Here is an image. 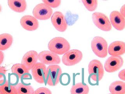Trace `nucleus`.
<instances>
[{
  "mask_svg": "<svg viewBox=\"0 0 125 94\" xmlns=\"http://www.w3.org/2000/svg\"><path fill=\"white\" fill-rule=\"evenodd\" d=\"M18 94H32L34 90L32 86L19 83L15 85Z\"/></svg>",
  "mask_w": 125,
  "mask_h": 94,
  "instance_id": "412c9836",
  "label": "nucleus"
},
{
  "mask_svg": "<svg viewBox=\"0 0 125 94\" xmlns=\"http://www.w3.org/2000/svg\"><path fill=\"white\" fill-rule=\"evenodd\" d=\"M38 60V53L36 51L31 50L27 52L23 55L21 61V64L31 70L34 66Z\"/></svg>",
  "mask_w": 125,
  "mask_h": 94,
  "instance_id": "4468645a",
  "label": "nucleus"
},
{
  "mask_svg": "<svg viewBox=\"0 0 125 94\" xmlns=\"http://www.w3.org/2000/svg\"><path fill=\"white\" fill-rule=\"evenodd\" d=\"M83 57V53L78 49H72L64 54L62 57V61L64 65L71 66L79 64Z\"/></svg>",
  "mask_w": 125,
  "mask_h": 94,
  "instance_id": "423d86ee",
  "label": "nucleus"
},
{
  "mask_svg": "<svg viewBox=\"0 0 125 94\" xmlns=\"http://www.w3.org/2000/svg\"><path fill=\"white\" fill-rule=\"evenodd\" d=\"M7 70L5 67L0 66V79L3 78L4 75L6 73Z\"/></svg>",
  "mask_w": 125,
  "mask_h": 94,
  "instance_id": "a878e982",
  "label": "nucleus"
},
{
  "mask_svg": "<svg viewBox=\"0 0 125 94\" xmlns=\"http://www.w3.org/2000/svg\"><path fill=\"white\" fill-rule=\"evenodd\" d=\"M46 70L45 65L42 63H36L31 69V73L35 81L40 84L45 83Z\"/></svg>",
  "mask_w": 125,
  "mask_h": 94,
  "instance_id": "9b49d317",
  "label": "nucleus"
},
{
  "mask_svg": "<svg viewBox=\"0 0 125 94\" xmlns=\"http://www.w3.org/2000/svg\"><path fill=\"white\" fill-rule=\"evenodd\" d=\"M38 60L40 62L48 65L59 64L61 62L58 55L50 51H43L39 53Z\"/></svg>",
  "mask_w": 125,
  "mask_h": 94,
  "instance_id": "9d476101",
  "label": "nucleus"
},
{
  "mask_svg": "<svg viewBox=\"0 0 125 94\" xmlns=\"http://www.w3.org/2000/svg\"><path fill=\"white\" fill-rule=\"evenodd\" d=\"M2 6H1V5L0 4V13L1 12V11H2Z\"/></svg>",
  "mask_w": 125,
  "mask_h": 94,
  "instance_id": "7c9ffc66",
  "label": "nucleus"
},
{
  "mask_svg": "<svg viewBox=\"0 0 125 94\" xmlns=\"http://www.w3.org/2000/svg\"><path fill=\"white\" fill-rule=\"evenodd\" d=\"M4 59V54L2 51H0V65L3 63Z\"/></svg>",
  "mask_w": 125,
  "mask_h": 94,
  "instance_id": "c85d7f7f",
  "label": "nucleus"
},
{
  "mask_svg": "<svg viewBox=\"0 0 125 94\" xmlns=\"http://www.w3.org/2000/svg\"><path fill=\"white\" fill-rule=\"evenodd\" d=\"M92 19L94 24L101 30L108 32L112 29V26L109 19L104 14L96 12L92 15Z\"/></svg>",
  "mask_w": 125,
  "mask_h": 94,
  "instance_id": "39448f33",
  "label": "nucleus"
},
{
  "mask_svg": "<svg viewBox=\"0 0 125 94\" xmlns=\"http://www.w3.org/2000/svg\"><path fill=\"white\" fill-rule=\"evenodd\" d=\"M52 14V9L43 3L38 4L32 10L33 17L40 21H45L50 19Z\"/></svg>",
  "mask_w": 125,
  "mask_h": 94,
  "instance_id": "0eeeda50",
  "label": "nucleus"
},
{
  "mask_svg": "<svg viewBox=\"0 0 125 94\" xmlns=\"http://www.w3.org/2000/svg\"><path fill=\"white\" fill-rule=\"evenodd\" d=\"M51 21L55 28L60 32H64L67 29V23L62 12H55L51 16Z\"/></svg>",
  "mask_w": 125,
  "mask_h": 94,
  "instance_id": "1a4fd4ad",
  "label": "nucleus"
},
{
  "mask_svg": "<svg viewBox=\"0 0 125 94\" xmlns=\"http://www.w3.org/2000/svg\"><path fill=\"white\" fill-rule=\"evenodd\" d=\"M48 48L50 51L57 55H62L70 50V45L63 37H56L49 41Z\"/></svg>",
  "mask_w": 125,
  "mask_h": 94,
  "instance_id": "f257e3e1",
  "label": "nucleus"
},
{
  "mask_svg": "<svg viewBox=\"0 0 125 94\" xmlns=\"http://www.w3.org/2000/svg\"><path fill=\"white\" fill-rule=\"evenodd\" d=\"M8 5L14 12L21 13L26 10L27 7L25 0H8Z\"/></svg>",
  "mask_w": 125,
  "mask_h": 94,
  "instance_id": "dca6fc26",
  "label": "nucleus"
},
{
  "mask_svg": "<svg viewBox=\"0 0 125 94\" xmlns=\"http://www.w3.org/2000/svg\"><path fill=\"white\" fill-rule=\"evenodd\" d=\"M20 24L23 28L29 31L36 30L39 26L38 20L31 15L23 16L20 20Z\"/></svg>",
  "mask_w": 125,
  "mask_h": 94,
  "instance_id": "f8f14e48",
  "label": "nucleus"
},
{
  "mask_svg": "<svg viewBox=\"0 0 125 94\" xmlns=\"http://www.w3.org/2000/svg\"><path fill=\"white\" fill-rule=\"evenodd\" d=\"M88 72L90 78L95 82L101 81L104 74L103 64L97 59L92 60L90 62L88 66Z\"/></svg>",
  "mask_w": 125,
  "mask_h": 94,
  "instance_id": "20e7f679",
  "label": "nucleus"
},
{
  "mask_svg": "<svg viewBox=\"0 0 125 94\" xmlns=\"http://www.w3.org/2000/svg\"><path fill=\"white\" fill-rule=\"evenodd\" d=\"M118 77L121 80L125 81V70H122L119 72L118 74Z\"/></svg>",
  "mask_w": 125,
  "mask_h": 94,
  "instance_id": "bb28decb",
  "label": "nucleus"
},
{
  "mask_svg": "<svg viewBox=\"0 0 125 94\" xmlns=\"http://www.w3.org/2000/svg\"><path fill=\"white\" fill-rule=\"evenodd\" d=\"M89 86L83 83H78L72 86L70 89L71 94H88Z\"/></svg>",
  "mask_w": 125,
  "mask_h": 94,
  "instance_id": "aec40b11",
  "label": "nucleus"
},
{
  "mask_svg": "<svg viewBox=\"0 0 125 94\" xmlns=\"http://www.w3.org/2000/svg\"><path fill=\"white\" fill-rule=\"evenodd\" d=\"M42 2L51 8H56L60 6L62 1L61 0H43Z\"/></svg>",
  "mask_w": 125,
  "mask_h": 94,
  "instance_id": "b1692460",
  "label": "nucleus"
},
{
  "mask_svg": "<svg viewBox=\"0 0 125 94\" xmlns=\"http://www.w3.org/2000/svg\"><path fill=\"white\" fill-rule=\"evenodd\" d=\"M107 52L111 56H121L125 53V43L121 41H115L110 44Z\"/></svg>",
  "mask_w": 125,
  "mask_h": 94,
  "instance_id": "2eb2a0df",
  "label": "nucleus"
},
{
  "mask_svg": "<svg viewBox=\"0 0 125 94\" xmlns=\"http://www.w3.org/2000/svg\"><path fill=\"white\" fill-rule=\"evenodd\" d=\"M13 41V36L10 34L0 35V51H5L9 49L11 46Z\"/></svg>",
  "mask_w": 125,
  "mask_h": 94,
  "instance_id": "a211bd4d",
  "label": "nucleus"
},
{
  "mask_svg": "<svg viewBox=\"0 0 125 94\" xmlns=\"http://www.w3.org/2000/svg\"><path fill=\"white\" fill-rule=\"evenodd\" d=\"M81 2L86 9L90 12H94L97 8V0H82Z\"/></svg>",
  "mask_w": 125,
  "mask_h": 94,
  "instance_id": "5701e85b",
  "label": "nucleus"
},
{
  "mask_svg": "<svg viewBox=\"0 0 125 94\" xmlns=\"http://www.w3.org/2000/svg\"><path fill=\"white\" fill-rule=\"evenodd\" d=\"M62 73V68L58 65H50L47 68L45 73V82L50 86H55L60 82Z\"/></svg>",
  "mask_w": 125,
  "mask_h": 94,
  "instance_id": "7ed1b4c3",
  "label": "nucleus"
},
{
  "mask_svg": "<svg viewBox=\"0 0 125 94\" xmlns=\"http://www.w3.org/2000/svg\"><path fill=\"white\" fill-rule=\"evenodd\" d=\"M110 22L112 26L117 30L121 31L125 27V17L118 11H113L109 15Z\"/></svg>",
  "mask_w": 125,
  "mask_h": 94,
  "instance_id": "ddd939ff",
  "label": "nucleus"
},
{
  "mask_svg": "<svg viewBox=\"0 0 125 94\" xmlns=\"http://www.w3.org/2000/svg\"><path fill=\"white\" fill-rule=\"evenodd\" d=\"M91 46L94 53L99 58H104L107 56L108 44L106 40L103 37H94L91 42Z\"/></svg>",
  "mask_w": 125,
  "mask_h": 94,
  "instance_id": "f03ea898",
  "label": "nucleus"
},
{
  "mask_svg": "<svg viewBox=\"0 0 125 94\" xmlns=\"http://www.w3.org/2000/svg\"><path fill=\"white\" fill-rule=\"evenodd\" d=\"M32 94H52V93L47 87H41L34 91Z\"/></svg>",
  "mask_w": 125,
  "mask_h": 94,
  "instance_id": "393cba45",
  "label": "nucleus"
},
{
  "mask_svg": "<svg viewBox=\"0 0 125 94\" xmlns=\"http://www.w3.org/2000/svg\"><path fill=\"white\" fill-rule=\"evenodd\" d=\"M11 70L12 72L16 74L20 79L28 78L30 76L29 70L21 64H14L11 68Z\"/></svg>",
  "mask_w": 125,
  "mask_h": 94,
  "instance_id": "f3484780",
  "label": "nucleus"
},
{
  "mask_svg": "<svg viewBox=\"0 0 125 94\" xmlns=\"http://www.w3.org/2000/svg\"><path fill=\"white\" fill-rule=\"evenodd\" d=\"M124 61L121 56H111L106 60L104 68L109 73H112L119 70L123 66Z\"/></svg>",
  "mask_w": 125,
  "mask_h": 94,
  "instance_id": "6e6552de",
  "label": "nucleus"
},
{
  "mask_svg": "<svg viewBox=\"0 0 125 94\" xmlns=\"http://www.w3.org/2000/svg\"><path fill=\"white\" fill-rule=\"evenodd\" d=\"M4 94H18L15 85H12L8 80H6L4 84L0 85Z\"/></svg>",
  "mask_w": 125,
  "mask_h": 94,
  "instance_id": "4be33fe9",
  "label": "nucleus"
},
{
  "mask_svg": "<svg viewBox=\"0 0 125 94\" xmlns=\"http://www.w3.org/2000/svg\"></svg>",
  "mask_w": 125,
  "mask_h": 94,
  "instance_id": "2f4dec72",
  "label": "nucleus"
},
{
  "mask_svg": "<svg viewBox=\"0 0 125 94\" xmlns=\"http://www.w3.org/2000/svg\"><path fill=\"white\" fill-rule=\"evenodd\" d=\"M109 89L111 94H125V82L119 80L113 82L109 85Z\"/></svg>",
  "mask_w": 125,
  "mask_h": 94,
  "instance_id": "6ab92c4d",
  "label": "nucleus"
},
{
  "mask_svg": "<svg viewBox=\"0 0 125 94\" xmlns=\"http://www.w3.org/2000/svg\"><path fill=\"white\" fill-rule=\"evenodd\" d=\"M119 12L123 17H125V4H124L121 7L120 11Z\"/></svg>",
  "mask_w": 125,
  "mask_h": 94,
  "instance_id": "cd10ccee",
  "label": "nucleus"
},
{
  "mask_svg": "<svg viewBox=\"0 0 125 94\" xmlns=\"http://www.w3.org/2000/svg\"><path fill=\"white\" fill-rule=\"evenodd\" d=\"M0 94H4L3 93V92L2 91V89H1V88L0 87Z\"/></svg>",
  "mask_w": 125,
  "mask_h": 94,
  "instance_id": "c756f323",
  "label": "nucleus"
}]
</instances>
